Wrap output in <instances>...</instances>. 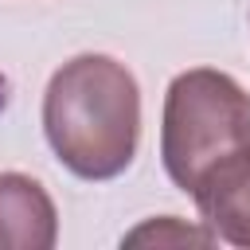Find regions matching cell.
<instances>
[{"label":"cell","mask_w":250,"mask_h":250,"mask_svg":"<svg viewBox=\"0 0 250 250\" xmlns=\"http://www.w3.org/2000/svg\"><path fill=\"white\" fill-rule=\"evenodd\" d=\"M43 133L78 180L121 176L141 141V90L125 62L78 55L62 62L43 94Z\"/></svg>","instance_id":"6da1fadb"},{"label":"cell","mask_w":250,"mask_h":250,"mask_svg":"<svg viewBox=\"0 0 250 250\" xmlns=\"http://www.w3.org/2000/svg\"><path fill=\"white\" fill-rule=\"evenodd\" d=\"M250 145V94L211 66L168 82L160 121V160L180 191H191L219 160Z\"/></svg>","instance_id":"7a4b0ae2"},{"label":"cell","mask_w":250,"mask_h":250,"mask_svg":"<svg viewBox=\"0 0 250 250\" xmlns=\"http://www.w3.org/2000/svg\"><path fill=\"white\" fill-rule=\"evenodd\" d=\"M188 195L219 242L250 250V145L219 160Z\"/></svg>","instance_id":"3957f363"},{"label":"cell","mask_w":250,"mask_h":250,"mask_svg":"<svg viewBox=\"0 0 250 250\" xmlns=\"http://www.w3.org/2000/svg\"><path fill=\"white\" fill-rule=\"evenodd\" d=\"M59 211L47 188L23 172H0V250H51Z\"/></svg>","instance_id":"277c9868"},{"label":"cell","mask_w":250,"mask_h":250,"mask_svg":"<svg viewBox=\"0 0 250 250\" xmlns=\"http://www.w3.org/2000/svg\"><path fill=\"white\" fill-rule=\"evenodd\" d=\"M188 242H199V246H211L219 242L207 227H188L180 223L176 215H164V219H148L141 223L137 230H129L121 238V246H188Z\"/></svg>","instance_id":"5b68a950"}]
</instances>
